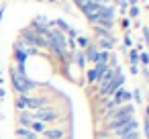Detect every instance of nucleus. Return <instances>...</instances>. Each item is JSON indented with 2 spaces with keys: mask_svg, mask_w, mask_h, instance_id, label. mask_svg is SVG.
Here are the masks:
<instances>
[{
  "mask_svg": "<svg viewBox=\"0 0 149 139\" xmlns=\"http://www.w3.org/2000/svg\"><path fill=\"white\" fill-rule=\"evenodd\" d=\"M98 47L94 45V43H90L88 47H86V51H84V57L88 59V61H92V64H96V55H98Z\"/></svg>",
  "mask_w": 149,
  "mask_h": 139,
  "instance_id": "9",
  "label": "nucleus"
},
{
  "mask_svg": "<svg viewBox=\"0 0 149 139\" xmlns=\"http://www.w3.org/2000/svg\"><path fill=\"white\" fill-rule=\"evenodd\" d=\"M143 135H145V139H149V119L147 117L143 119Z\"/></svg>",
  "mask_w": 149,
  "mask_h": 139,
  "instance_id": "24",
  "label": "nucleus"
},
{
  "mask_svg": "<svg viewBox=\"0 0 149 139\" xmlns=\"http://www.w3.org/2000/svg\"><path fill=\"white\" fill-rule=\"evenodd\" d=\"M139 64H141L143 68L149 66V53H147V51H141V53H139Z\"/></svg>",
  "mask_w": 149,
  "mask_h": 139,
  "instance_id": "20",
  "label": "nucleus"
},
{
  "mask_svg": "<svg viewBox=\"0 0 149 139\" xmlns=\"http://www.w3.org/2000/svg\"><path fill=\"white\" fill-rule=\"evenodd\" d=\"M8 74H10V82H13V88H15V92H17V94L27 96L31 90H35V86H37V84H33V82H31L27 76H21V74L17 72L15 64L8 68Z\"/></svg>",
  "mask_w": 149,
  "mask_h": 139,
  "instance_id": "1",
  "label": "nucleus"
},
{
  "mask_svg": "<svg viewBox=\"0 0 149 139\" xmlns=\"http://www.w3.org/2000/svg\"><path fill=\"white\" fill-rule=\"evenodd\" d=\"M139 13H141L139 4H137V6H131V8H129V17H131V19H137V17H139Z\"/></svg>",
  "mask_w": 149,
  "mask_h": 139,
  "instance_id": "22",
  "label": "nucleus"
},
{
  "mask_svg": "<svg viewBox=\"0 0 149 139\" xmlns=\"http://www.w3.org/2000/svg\"><path fill=\"white\" fill-rule=\"evenodd\" d=\"M57 119H59V112L53 108H41L33 112V121H39V123H53Z\"/></svg>",
  "mask_w": 149,
  "mask_h": 139,
  "instance_id": "3",
  "label": "nucleus"
},
{
  "mask_svg": "<svg viewBox=\"0 0 149 139\" xmlns=\"http://www.w3.org/2000/svg\"><path fill=\"white\" fill-rule=\"evenodd\" d=\"M80 10L86 15V19H88L90 25H96V21H98V13H100V4H96L94 0H86V2L80 6Z\"/></svg>",
  "mask_w": 149,
  "mask_h": 139,
  "instance_id": "2",
  "label": "nucleus"
},
{
  "mask_svg": "<svg viewBox=\"0 0 149 139\" xmlns=\"http://www.w3.org/2000/svg\"><path fill=\"white\" fill-rule=\"evenodd\" d=\"M74 2H76V4H78V6H82V4H84V2H86V0H74Z\"/></svg>",
  "mask_w": 149,
  "mask_h": 139,
  "instance_id": "33",
  "label": "nucleus"
},
{
  "mask_svg": "<svg viewBox=\"0 0 149 139\" xmlns=\"http://www.w3.org/2000/svg\"><path fill=\"white\" fill-rule=\"evenodd\" d=\"M65 33H68V37H70V41H76V37H78V31H76V29H72V27H70Z\"/></svg>",
  "mask_w": 149,
  "mask_h": 139,
  "instance_id": "25",
  "label": "nucleus"
},
{
  "mask_svg": "<svg viewBox=\"0 0 149 139\" xmlns=\"http://www.w3.org/2000/svg\"><path fill=\"white\" fill-rule=\"evenodd\" d=\"M133 131H139V121H137V119H131L129 123H125V125H120L118 129H114L112 133H114L116 137H123V135L133 133Z\"/></svg>",
  "mask_w": 149,
  "mask_h": 139,
  "instance_id": "6",
  "label": "nucleus"
},
{
  "mask_svg": "<svg viewBox=\"0 0 149 139\" xmlns=\"http://www.w3.org/2000/svg\"><path fill=\"white\" fill-rule=\"evenodd\" d=\"M139 53H141V51H137L135 47L127 51V55H129V61H131V66H139Z\"/></svg>",
  "mask_w": 149,
  "mask_h": 139,
  "instance_id": "14",
  "label": "nucleus"
},
{
  "mask_svg": "<svg viewBox=\"0 0 149 139\" xmlns=\"http://www.w3.org/2000/svg\"><path fill=\"white\" fill-rule=\"evenodd\" d=\"M47 2H53V0H47Z\"/></svg>",
  "mask_w": 149,
  "mask_h": 139,
  "instance_id": "37",
  "label": "nucleus"
},
{
  "mask_svg": "<svg viewBox=\"0 0 149 139\" xmlns=\"http://www.w3.org/2000/svg\"><path fill=\"white\" fill-rule=\"evenodd\" d=\"M0 74H2V68H0Z\"/></svg>",
  "mask_w": 149,
  "mask_h": 139,
  "instance_id": "36",
  "label": "nucleus"
},
{
  "mask_svg": "<svg viewBox=\"0 0 149 139\" xmlns=\"http://www.w3.org/2000/svg\"><path fill=\"white\" fill-rule=\"evenodd\" d=\"M116 139H141V133H139V131H133V133H127V135L116 137Z\"/></svg>",
  "mask_w": 149,
  "mask_h": 139,
  "instance_id": "21",
  "label": "nucleus"
},
{
  "mask_svg": "<svg viewBox=\"0 0 149 139\" xmlns=\"http://www.w3.org/2000/svg\"><path fill=\"white\" fill-rule=\"evenodd\" d=\"M114 6H100V13H98V21L96 25H102V23H114Z\"/></svg>",
  "mask_w": 149,
  "mask_h": 139,
  "instance_id": "5",
  "label": "nucleus"
},
{
  "mask_svg": "<svg viewBox=\"0 0 149 139\" xmlns=\"http://www.w3.org/2000/svg\"><path fill=\"white\" fill-rule=\"evenodd\" d=\"M92 31H94L96 39H110V41L116 43V37L112 35V31H106V29H102L100 25H92Z\"/></svg>",
  "mask_w": 149,
  "mask_h": 139,
  "instance_id": "7",
  "label": "nucleus"
},
{
  "mask_svg": "<svg viewBox=\"0 0 149 139\" xmlns=\"http://www.w3.org/2000/svg\"><path fill=\"white\" fill-rule=\"evenodd\" d=\"M143 39H145V45L149 47V27H143Z\"/></svg>",
  "mask_w": 149,
  "mask_h": 139,
  "instance_id": "28",
  "label": "nucleus"
},
{
  "mask_svg": "<svg viewBox=\"0 0 149 139\" xmlns=\"http://www.w3.org/2000/svg\"><path fill=\"white\" fill-rule=\"evenodd\" d=\"M17 137L19 139H35V137H39V135H35L31 129H27V127H17Z\"/></svg>",
  "mask_w": 149,
  "mask_h": 139,
  "instance_id": "11",
  "label": "nucleus"
},
{
  "mask_svg": "<svg viewBox=\"0 0 149 139\" xmlns=\"http://www.w3.org/2000/svg\"><path fill=\"white\" fill-rule=\"evenodd\" d=\"M131 96H133L135 104H141V102H143V100H141V90H139V88H135V92H131Z\"/></svg>",
  "mask_w": 149,
  "mask_h": 139,
  "instance_id": "23",
  "label": "nucleus"
},
{
  "mask_svg": "<svg viewBox=\"0 0 149 139\" xmlns=\"http://www.w3.org/2000/svg\"><path fill=\"white\" fill-rule=\"evenodd\" d=\"M41 135H43L45 139H63L65 131H63V129H45Z\"/></svg>",
  "mask_w": 149,
  "mask_h": 139,
  "instance_id": "8",
  "label": "nucleus"
},
{
  "mask_svg": "<svg viewBox=\"0 0 149 139\" xmlns=\"http://www.w3.org/2000/svg\"><path fill=\"white\" fill-rule=\"evenodd\" d=\"M49 104H51V100L45 98V96H41V98H37V96H27V108H31V110H41V108H47Z\"/></svg>",
  "mask_w": 149,
  "mask_h": 139,
  "instance_id": "4",
  "label": "nucleus"
},
{
  "mask_svg": "<svg viewBox=\"0 0 149 139\" xmlns=\"http://www.w3.org/2000/svg\"><path fill=\"white\" fill-rule=\"evenodd\" d=\"M4 94H6V90H4V88H0V98H4Z\"/></svg>",
  "mask_w": 149,
  "mask_h": 139,
  "instance_id": "34",
  "label": "nucleus"
},
{
  "mask_svg": "<svg viewBox=\"0 0 149 139\" xmlns=\"http://www.w3.org/2000/svg\"><path fill=\"white\" fill-rule=\"evenodd\" d=\"M25 59H27V53L15 47V61H17V66H25Z\"/></svg>",
  "mask_w": 149,
  "mask_h": 139,
  "instance_id": "16",
  "label": "nucleus"
},
{
  "mask_svg": "<svg viewBox=\"0 0 149 139\" xmlns=\"http://www.w3.org/2000/svg\"><path fill=\"white\" fill-rule=\"evenodd\" d=\"M31 123H33V112L21 110V112H19V127H27V125H31Z\"/></svg>",
  "mask_w": 149,
  "mask_h": 139,
  "instance_id": "10",
  "label": "nucleus"
},
{
  "mask_svg": "<svg viewBox=\"0 0 149 139\" xmlns=\"http://www.w3.org/2000/svg\"><path fill=\"white\" fill-rule=\"evenodd\" d=\"M72 59H76L80 68H84V64H86V57H84V51H78V49H74V51H72Z\"/></svg>",
  "mask_w": 149,
  "mask_h": 139,
  "instance_id": "15",
  "label": "nucleus"
},
{
  "mask_svg": "<svg viewBox=\"0 0 149 139\" xmlns=\"http://www.w3.org/2000/svg\"><path fill=\"white\" fill-rule=\"evenodd\" d=\"M145 117L149 119V102H147V106H145Z\"/></svg>",
  "mask_w": 149,
  "mask_h": 139,
  "instance_id": "32",
  "label": "nucleus"
},
{
  "mask_svg": "<svg viewBox=\"0 0 149 139\" xmlns=\"http://www.w3.org/2000/svg\"><path fill=\"white\" fill-rule=\"evenodd\" d=\"M29 127H31V131H33L35 135H39V133H43V131H45V123H39V121H33Z\"/></svg>",
  "mask_w": 149,
  "mask_h": 139,
  "instance_id": "17",
  "label": "nucleus"
},
{
  "mask_svg": "<svg viewBox=\"0 0 149 139\" xmlns=\"http://www.w3.org/2000/svg\"><path fill=\"white\" fill-rule=\"evenodd\" d=\"M76 41H78V45H80V47H84V49L92 43V41H90V37H84V35H78V37H76Z\"/></svg>",
  "mask_w": 149,
  "mask_h": 139,
  "instance_id": "19",
  "label": "nucleus"
},
{
  "mask_svg": "<svg viewBox=\"0 0 149 139\" xmlns=\"http://www.w3.org/2000/svg\"><path fill=\"white\" fill-rule=\"evenodd\" d=\"M125 45H133V39H131V33H125Z\"/></svg>",
  "mask_w": 149,
  "mask_h": 139,
  "instance_id": "29",
  "label": "nucleus"
},
{
  "mask_svg": "<svg viewBox=\"0 0 149 139\" xmlns=\"http://www.w3.org/2000/svg\"><path fill=\"white\" fill-rule=\"evenodd\" d=\"M129 70H131V74H133V76H137V74H139V66H131Z\"/></svg>",
  "mask_w": 149,
  "mask_h": 139,
  "instance_id": "31",
  "label": "nucleus"
},
{
  "mask_svg": "<svg viewBox=\"0 0 149 139\" xmlns=\"http://www.w3.org/2000/svg\"><path fill=\"white\" fill-rule=\"evenodd\" d=\"M15 108L21 112V110H27V96H21L17 94V100H15Z\"/></svg>",
  "mask_w": 149,
  "mask_h": 139,
  "instance_id": "13",
  "label": "nucleus"
},
{
  "mask_svg": "<svg viewBox=\"0 0 149 139\" xmlns=\"http://www.w3.org/2000/svg\"><path fill=\"white\" fill-rule=\"evenodd\" d=\"M129 25H131V21H129V19H123V21H120V27H123V29H127Z\"/></svg>",
  "mask_w": 149,
  "mask_h": 139,
  "instance_id": "30",
  "label": "nucleus"
},
{
  "mask_svg": "<svg viewBox=\"0 0 149 139\" xmlns=\"http://www.w3.org/2000/svg\"><path fill=\"white\" fill-rule=\"evenodd\" d=\"M114 2H118V8H120L123 13L129 8V2H127V0H114Z\"/></svg>",
  "mask_w": 149,
  "mask_h": 139,
  "instance_id": "27",
  "label": "nucleus"
},
{
  "mask_svg": "<svg viewBox=\"0 0 149 139\" xmlns=\"http://www.w3.org/2000/svg\"><path fill=\"white\" fill-rule=\"evenodd\" d=\"M92 70L96 72V80H98V78H100V76L108 70V64H94V68H92Z\"/></svg>",
  "mask_w": 149,
  "mask_h": 139,
  "instance_id": "18",
  "label": "nucleus"
},
{
  "mask_svg": "<svg viewBox=\"0 0 149 139\" xmlns=\"http://www.w3.org/2000/svg\"><path fill=\"white\" fill-rule=\"evenodd\" d=\"M143 74H145V76H147V80H149V70H147V68H143Z\"/></svg>",
  "mask_w": 149,
  "mask_h": 139,
  "instance_id": "35",
  "label": "nucleus"
},
{
  "mask_svg": "<svg viewBox=\"0 0 149 139\" xmlns=\"http://www.w3.org/2000/svg\"><path fill=\"white\" fill-rule=\"evenodd\" d=\"M96 47L100 51H110L114 47V41H110V39H96Z\"/></svg>",
  "mask_w": 149,
  "mask_h": 139,
  "instance_id": "12",
  "label": "nucleus"
},
{
  "mask_svg": "<svg viewBox=\"0 0 149 139\" xmlns=\"http://www.w3.org/2000/svg\"><path fill=\"white\" fill-rule=\"evenodd\" d=\"M88 82H90V84H96V72H94L92 68L88 70Z\"/></svg>",
  "mask_w": 149,
  "mask_h": 139,
  "instance_id": "26",
  "label": "nucleus"
}]
</instances>
